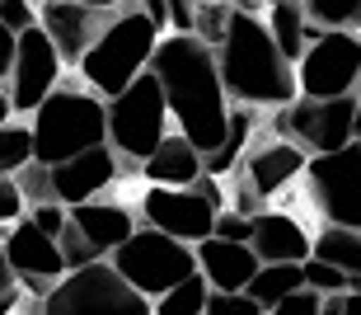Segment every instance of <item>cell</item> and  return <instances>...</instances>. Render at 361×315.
<instances>
[{
  "instance_id": "cell-3",
  "label": "cell",
  "mask_w": 361,
  "mask_h": 315,
  "mask_svg": "<svg viewBox=\"0 0 361 315\" xmlns=\"http://www.w3.org/2000/svg\"><path fill=\"white\" fill-rule=\"evenodd\" d=\"M160 47V33L150 28V19L141 14V5H118L113 19L104 24V33L94 38V47L80 57V81L90 85L94 99H118L136 76H146L150 57Z\"/></svg>"
},
{
  "instance_id": "cell-34",
  "label": "cell",
  "mask_w": 361,
  "mask_h": 315,
  "mask_svg": "<svg viewBox=\"0 0 361 315\" xmlns=\"http://www.w3.org/2000/svg\"><path fill=\"white\" fill-rule=\"evenodd\" d=\"M24 221H33L47 240H56L61 235V226H66V207H56V203H42V207H28Z\"/></svg>"
},
{
  "instance_id": "cell-10",
  "label": "cell",
  "mask_w": 361,
  "mask_h": 315,
  "mask_svg": "<svg viewBox=\"0 0 361 315\" xmlns=\"http://www.w3.org/2000/svg\"><path fill=\"white\" fill-rule=\"evenodd\" d=\"M61 71H66V66H61L56 47L47 42V33H42L38 24L28 28V33H19V38H14L10 76H5V85H0V95L10 99L14 118H19V113H28V118H33V109H38L42 99L61 85Z\"/></svg>"
},
{
  "instance_id": "cell-29",
  "label": "cell",
  "mask_w": 361,
  "mask_h": 315,
  "mask_svg": "<svg viewBox=\"0 0 361 315\" xmlns=\"http://www.w3.org/2000/svg\"><path fill=\"white\" fill-rule=\"evenodd\" d=\"M300 278H305V287L314 297H343L348 292V273H338L334 263H324V259H305L300 263Z\"/></svg>"
},
{
  "instance_id": "cell-27",
  "label": "cell",
  "mask_w": 361,
  "mask_h": 315,
  "mask_svg": "<svg viewBox=\"0 0 361 315\" xmlns=\"http://www.w3.org/2000/svg\"><path fill=\"white\" fill-rule=\"evenodd\" d=\"M28 165H33V132H28V123H5L0 127V174L14 179Z\"/></svg>"
},
{
  "instance_id": "cell-38",
  "label": "cell",
  "mask_w": 361,
  "mask_h": 315,
  "mask_svg": "<svg viewBox=\"0 0 361 315\" xmlns=\"http://www.w3.org/2000/svg\"><path fill=\"white\" fill-rule=\"evenodd\" d=\"M19 292H24L19 278L10 273V263H5V254H0V302H5V297H19Z\"/></svg>"
},
{
  "instance_id": "cell-17",
  "label": "cell",
  "mask_w": 361,
  "mask_h": 315,
  "mask_svg": "<svg viewBox=\"0 0 361 315\" xmlns=\"http://www.w3.org/2000/svg\"><path fill=\"white\" fill-rule=\"evenodd\" d=\"M192 259H197V273L212 292H244L263 268L249 245H226V240H202L192 249Z\"/></svg>"
},
{
  "instance_id": "cell-37",
  "label": "cell",
  "mask_w": 361,
  "mask_h": 315,
  "mask_svg": "<svg viewBox=\"0 0 361 315\" xmlns=\"http://www.w3.org/2000/svg\"><path fill=\"white\" fill-rule=\"evenodd\" d=\"M324 315H361V297L343 292V297H324Z\"/></svg>"
},
{
  "instance_id": "cell-31",
  "label": "cell",
  "mask_w": 361,
  "mask_h": 315,
  "mask_svg": "<svg viewBox=\"0 0 361 315\" xmlns=\"http://www.w3.org/2000/svg\"><path fill=\"white\" fill-rule=\"evenodd\" d=\"M249 235H254V221L240 217V212H216L212 221V240H226V245H249Z\"/></svg>"
},
{
  "instance_id": "cell-6",
  "label": "cell",
  "mask_w": 361,
  "mask_h": 315,
  "mask_svg": "<svg viewBox=\"0 0 361 315\" xmlns=\"http://www.w3.org/2000/svg\"><path fill=\"white\" fill-rule=\"evenodd\" d=\"M104 118H108V151L118 160H146L164 137H169V109H164V95L155 76H136L118 99L104 104Z\"/></svg>"
},
{
  "instance_id": "cell-41",
  "label": "cell",
  "mask_w": 361,
  "mask_h": 315,
  "mask_svg": "<svg viewBox=\"0 0 361 315\" xmlns=\"http://www.w3.org/2000/svg\"><path fill=\"white\" fill-rule=\"evenodd\" d=\"M5 123H14V109H10V99L0 95V127H5Z\"/></svg>"
},
{
  "instance_id": "cell-20",
  "label": "cell",
  "mask_w": 361,
  "mask_h": 315,
  "mask_svg": "<svg viewBox=\"0 0 361 315\" xmlns=\"http://www.w3.org/2000/svg\"><path fill=\"white\" fill-rule=\"evenodd\" d=\"M141 174H146L150 189H192L202 179V155L192 151L178 132H169V137L141 160Z\"/></svg>"
},
{
  "instance_id": "cell-7",
  "label": "cell",
  "mask_w": 361,
  "mask_h": 315,
  "mask_svg": "<svg viewBox=\"0 0 361 315\" xmlns=\"http://www.w3.org/2000/svg\"><path fill=\"white\" fill-rule=\"evenodd\" d=\"M38 315H150V302L136 297L108 259H99L52 283L47 297H38Z\"/></svg>"
},
{
  "instance_id": "cell-2",
  "label": "cell",
  "mask_w": 361,
  "mask_h": 315,
  "mask_svg": "<svg viewBox=\"0 0 361 315\" xmlns=\"http://www.w3.org/2000/svg\"><path fill=\"white\" fill-rule=\"evenodd\" d=\"M263 10L268 5H230V24L226 38L216 47V76H221V90L226 99L240 109V104H254V109H291L295 99V66H286L272 42L268 24H263Z\"/></svg>"
},
{
  "instance_id": "cell-32",
  "label": "cell",
  "mask_w": 361,
  "mask_h": 315,
  "mask_svg": "<svg viewBox=\"0 0 361 315\" xmlns=\"http://www.w3.org/2000/svg\"><path fill=\"white\" fill-rule=\"evenodd\" d=\"M33 24H38V5H28V0H0V28L10 38L28 33Z\"/></svg>"
},
{
  "instance_id": "cell-35",
  "label": "cell",
  "mask_w": 361,
  "mask_h": 315,
  "mask_svg": "<svg viewBox=\"0 0 361 315\" xmlns=\"http://www.w3.org/2000/svg\"><path fill=\"white\" fill-rule=\"evenodd\" d=\"M268 315H324V297H314L310 287H300V292H291L286 302H277Z\"/></svg>"
},
{
  "instance_id": "cell-16",
  "label": "cell",
  "mask_w": 361,
  "mask_h": 315,
  "mask_svg": "<svg viewBox=\"0 0 361 315\" xmlns=\"http://www.w3.org/2000/svg\"><path fill=\"white\" fill-rule=\"evenodd\" d=\"M258 263H300L310 259V231L286 212H258L254 217V235H249Z\"/></svg>"
},
{
  "instance_id": "cell-9",
  "label": "cell",
  "mask_w": 361,
  "mask_h": 315,
  "mask_svg": "<svg viewBox=\"0 0 361 315\" xmlns=\"http://www.w3.org/2000/svg\"><path fill=\"white\" fill-rule=\"evenodd\" d=\"M361 85V38L319 33L295 61V95L300 99H348Z\"/></svg>"
},
{
  "instance_id": "cell-4",
  "label": "cell",
  "mask_w": 361,
  "mask_h": 315,
  "mask_svg": "<svg viewBox=\"0 0 361 315\" xmlns=\"http://www.w3.org/2000/svg\"><path fill=\"white\" fill-rule=\"evenodd\" d=\"M28 132H33V165H42V170L66 165L94 146H108L104 99H94L90 90H75V85H56L33 109Z\"/></svg>"
},
{
  "instance_id": "cell-13",
  "label": "cell",
  "mask_w": 361,
  "mask_h": 315,
  "mask_svg": "<svg viewBox=\"0 0 361 315\" xmlns=\"http://www.w3.org/2000/svg\"><path fill=\"white\" fill-rule=\"evenodd\" d=\"M113 10H118V5H113ZM113 10H104V5H75V0H42L38 5V28L56 47L61 66H80V57L90 52L94 38L104 33Z\"/></svg>"
},
{
  "instance_id": "cell-26",
  "label": "cell",
  "mask_w": 361,
  "mask_h": 315,
  "mask_svg": "<svg viewBox=\"0 0 361 315\" xmlns=\"http://www.w3.org/2000/svg\"><path fill=\"white\" fill-rule=\"evenodd\" d=\"M207 297H212V287L202 283V273L183 278L178 287H169L164 297H155L150 302V315H202L207 311Z\"/></svg>"
},
{
  "instance_id": "cell-23",
  "label": "cell",
  "mask_w": 361,
  "mask_h": 315,
  "mask_svg": "<svg viewBox=\"0 0 361 315\" xmlns=\"http://www.w3.org/2000/svg\"><path fill=\"white\" fill-rule=\"evenodd\" d=\"M310 259H324V263H334L338 273L361 278V231L324 226L319 235H310Z\"/></svg>"
},
{
  "instance_id": "cell-1",
  "label": "cell",
  "mask_w": 361,
  "mask_h": 315,
  "mask_svg": "<svg viewBox=\"0 0 361 315\" xmlns=\"http://www.w3.org/2000/svg\"><path fill=\"white\" fill-rule=\"evenodd\" d=\"M146 71L160 85L169 123L178 127V137L197 155H212L226 137V118H230V99L221 90L212 47H202L197 38H174L169 33V38H160Z\"/></svg>"
},
{
  "instance_id": "cell-8",
  "label": "cell",
  "mask_w": 361,
  "mask_h": 315,
  "mask_svg": "<svg viewBox=\"0 0 361 315\" xmlns=\"http://www.w3.org/2000/svg\"><path fill=\"white\" fill-rule=\"evenodd\" d=\"M305 189L329 226L361 231V146L357 141H348L334 155L305 160Z\"/></svg>"
},
{
  "instance_id": "cell-36",
  "label": "cell",
  "mask_w": 361,
  "mask_h": 315,
  "mask_svg": "<svg viewBox=\"0 0 361 315\" xmlns=\"http://www.w3.org/2000/svg\"><path fill=\"white\" fill-rule=\"evenodd\" d=\"M24 212H28V207H24V193H19V184L0 174V226H14Z\"/></svg>"
},
{
  "instance_id": "cell-14",
  "label": "cell",
  "mask_w": 361,
  "mask_h": 315,
  "mask_svg": "<svg viewBox=\"0 0 361 315\" xmlns=\"http://www.w3.org/2000/svg\"><path fill=\"white\" fill-rule=\"evenodd\" d=\"M0 254H5V263H10V273L19 278V287H33L38 297H47V287L66 278V263H61L56 240H47V235H42L33 221H24V217L5 231Z\"/></svg>"
},
{
  "instance_id": "cell-33",
  "label": "cell",
  "mask_w": 361,
  "mask_h": 315,
  "mask_svg": "<svg viewBox=\"0 0 361 315\" xmlns=\"http://www.w3.org/2000/svg\"><path fill=\"white\" fill-rule=\"evenodd\" d=\"M202 315H263V311H258V306L249 302L244 292H212Z\"/></svg>"
},
{
  "instance_id": "cell-40",
  "label": "cell",
  "mask_w": 361,
  "mask_h": 315,
  "mask_svg": "<svg viewBox=\"0 0 361 315\" xmlns=\"http://www.w3.org/2000/svg\"><path fill=\"white\" fill-rule=\"evenodd\" d=\"M352 141L361 146V95H357V113H352Z\"/></svg>"
},
{
  "instance_id": "cell-15",
  "label": "cell",
  "mask_w": 361,
  "mask_h": 315,
  "mask_svg": "<svg viewBox=\"0 0 361 315\" xmlns=\"http://www.w3.org/2000/svg\"><path fill=\"white\" fill-rule=\"evenodd\" d=\"M47 174H52V198L71 212V207L99 203V193L118 184V155L108 146H94V151L75 155L66 165H52Z\"/></svg>"
},
{
  "instance_id": "cell-28",
  "label": "cell",
  "mask_w": 361,
  "mask_h": 315,
  "mask_svg": "<svg viewBox=\"0 0 361 315\" xmlns=\"http://www.w3.org/2000/svg\"><path fill=\"white\" fill-rule=\"evenodd\" d=\"M226 24H230V5H192V38L202 47H221L226 38Z\"/></svg>"
},
{
  "instance_id": "cell-12",
  "label": "cell",
  "mask_w": 361,
  "mask_h": 315,
  "mask_svg": "<svg viewBox=\"0 0 361 315\" xmlns=\"http://www.w3.org/2000/svg\"><path fill=\"white\" fill-rule=\"evenodd\" d=\"M141 221L150 231L169 235L178 245L197 249L202 240H212V221H216V207L202 198L197 189H146L141 198Z\"/></svg>"
},
{
  "instance_id": "cell-24",
  "label": "cell",
  "mask_w": 361,
  "mask_h": 315,
  "mask_svg": "<svg viewBox=\"0 0 361 315\" xmlns=\"http://www.w3.org/2000/svg\"><path fill=\"white\" fill-rule=\"evenodd\" d=\"M300 287H305V278H300V268H295V263H263V268L254 273V283L244 287V297H249L258 311L268 315L277 302H286V297H291V292H300Z\"/></svg>"
},
{
  "instance_id": "cell-18",
  "label": "cell",
  "mask_w": 361,
  "mask_h": 315,
  "mask_svg": "<svg viewBox=\"0 0 361 315\" xmlns=\"http://www.w3.org/2000/svg\"><path fill=\"white\" fill-rule=\"evenodd\" d=\"M66 226L80 235L85 245L99 254V259H108L118 245H127V235L136 231L132 212H127V207H118V203H85V207H71V212H66Z\"/></svg>"
},
{
  "instance_id": "cell-19",
  "label": "cell",
  "mask_w": 361,
  "mask_h": 315,
  "mask_svg": "<svg viewBox=\"0 0 361 315\" xmlns=\"http://www.w3.org/2000/svg\"><path fill=\"white\" fill-rule=\"evenodd\" d=\"M300 174H305V151H295L291 141H268L244 160V179H249L254 198H272Z\"/></svg>"
},
{
  "instance_id": "cell-39",
  "label": "cell",
  "mask_w": 361,
  "mask_h": 315,
  "mask_svg": "<svg viewBox=\"0 0 361 315\" xmlns=\"http://www.w3.org/2000/svg\"><path fill=\"white\" fill-rule=\"evenodd\" d=\"M10 61H14V38L0 28V85H5V76H10Z\"/></svg>"
},
{
  "instance_id": "cell-30",
  "label": "cell",
  "mask_w": 361,
  "mask_h": 315,
  "mask_svg": "<svg viewBox=\"0 0 361 315\" xmlns=\"http://www.w3.org/2000/svg\"><path fill=\"white\" fill-rule=\"evenodd\" d=\"M14 184H19V193H24V207L56 203V198H52V174H47L42 165H28V170H19V174H14ZM56 207H61V203H56Z\"/></svg>"
},
{
  "instance_id": "cell-22",
  "label": "cell",
  "mask_w": 361,
  "mask_h": 315,
  "mask_svg": "<svg viewBox=\"0 0 361 315\" xmlns=\"http://www.w3.org/2000/svg\"><path fill=\"white\" fill-rule=\"evenodd\" d=\"M249 127H254V109H230V118H226V137H221V146H216L212 155H202V174H207V179L230 174V170L240 165L244 146H249Z\"/></svg>"
},
{
  "instance_id": "cell-25",
  "label": "cell",
  "mask_w": 361,
  "mask_h": 315,
  "mask_svg": "<svg viewBox=\"0 0 361 315\" xmlns=\"http://www.w3.org/2000/svg\"><path fill=\"white\" fill-rule=\"evenodd\" d=\"M305 24L314 33H352V38H361V0H310Z\"/></svg>"
},
{
  "instance_id": "cell-5",
  "label": "cell",
  "mask_w": 361,
  "mask_h": 315,
  "mask_svg": "<svg viewBox=\"0 0 361 315\" xmlns=\"http://www.w3.org/2000/svg\"><path fill=\"white\" fill-rule=\"evenodd\" d=\"M108 263H113V273H118L136 297H146V302L164 297L169 287H178L183 278L197 273L192 249L169 240V235H160V231H150V226H136V231L127 235V245H118L108 254Z\"/></svg>"
},
{
  "instance_id": "cell-11",
  "label": "cell",
  "mask_w": 361,
  "mask_h": 315,
  "mask_svg": "<svg viewBox=\"0 0 361 315\" xmlns=\"http://www.w3.org/2000/svg\"><path fill=\"white\" fill-rule=\"evenodd\" d=\"M352 113H357V95L348 99H295L281 113V127L291 137L295 151H305V160L314 155H334L352 141Z\"/></svg>"
},
{
  "instance_id": "cell-21",
  "label": "cell",
  "mask_w": 361,
  "mask_h": 315,
  "mask_svg": "<svg viewBox=\"0 0 361 315\" xmlns=\"http://www.w3.org/2000/svg\"><path fill=\"white\" fill-rule=\"evenodd\" d=\"M263 24H268V33H272V42H277V52H281L286 66H295V61L305 57V47L319 38V33L305 24V5H295V0L268 5V10H263Z\"/></svg>"
}]
</instances>
